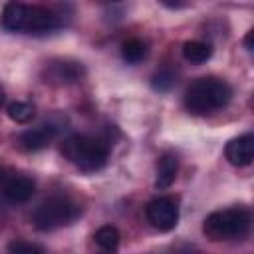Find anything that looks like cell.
Masks as SVG:
<instances>
[{
    "mask_svg": "<svg viewBox=\"0 0 254 254\" xmlns=\"http://www.w3.org/2000/svg\"><path fill=\"white\" fill-rule=\"evenodd\" d=\"M224 155L228 159L230 165L234 167H248L254 159V135L252 133H244L236 139H230L226 143Z\"/></svg>",
    "mask_w": 254,
    "mask_h": 254,
    "instance_id": "cell-7",
    "label": "cell"
},
{
    "mask_svg": "<svg viewBox=\"0 0 254 254\" xmlns=\"http://www.w3.org/2000/svg\"><path fill=\"white\" fill-rule=\"evenodd\" d=\"M99 254H109V252H103V250H101V252H99Z\"/></svg>",
    "mask_w": 254,
    "mask_h": 254,
    "instance_id": "cell-21",
    "label": "cell"
},
{
    "mask_svg": "<svg viewBox=\"0 0 254 254\" xmlns=\"http://www.w3.org/2000/svg\"><path fill=\"white\" fill-rule=\"evenodd\" d=\"M2 179H4V173H2V169H0V183H2Z\"/></svg>",
    "mask_w": 254,
    "mask_h": 254,
    "instance_id": "cell-20",
    "label": "cell"
},
{
    "mask_svg": "<svg viewBox=\"0 0 254 254\" xmlns=\"http://www.w3.org/2000/svg\"><path fill=\"white\" fill-rule=\"evenodd\" d=\"M147 220L161 232H169L179 222V204L171 196H157L145 208Z\"/></svg>",
    "mask_w": 254,
    "mask_h": 254,
    "instance_id": "cell-6",
    "label": "cell"
},
{
    "mask_svg": "<svg viewBox=\"0 0 254 254\" xmlns=\"http://www.w3.org/2000/svg\"><path fill=\"white\" fill-rule=\"evenodd\" d=\"M145 56H147V46L143 40L131 38L121 44V58L127 64H139L141 60H145Z\"/></svg>",
    "mask_w": 254,
    "mask_h": 254,
    "instance_id": "cell-14",
    "label": "cell"
},
{
    "mask_svg": "<svg viewBox=\"0 0 254 254\" xmlns=\"http://www.w3.org/2000/svg\"><path fill=\"white\" fill-rule=\"evenodd\" d=\"M83 67L75 62H50L46 65L44 71V81L46 83H56V85H65V83H73L81 77Z\"/></svg>",
    "mask_w": 254,
    "mask_h": 254,
    "instance_id": "cell-8",
    "label": "cell"
},
{
    "mask_svg": "<svg viewBox=\"0 0 254 254\" xmlns=\"http://www.w3.org/2000/svg\"><path fill=\"white\" fill-rule=\"evenodd\" d=\"M79 214H81V208L73 200H69L67 196H62V194H56V196L46 198L34 210L32 222L38 230L50 232V230L71 224Z\"/></svg>",
    "mask_w": 254,
    "mask_h": 254,
    "instance_id": "cell-5",
    "label": "cell"
},
{
    "mask_svg": "<svg viewBox=\"0 0 254 254\" xmlns=\"http://www.w3.org/2000/svg\"><path fill=\"white\" fill-rule=\"evenodd\" d=\"M252 36H254V32H248V34H246V38H244V46H246V50H248V52L252 50Z\"/></svg>",
    "mask_w": 254,
    "mask_h": 254,
    "instance_id": "cell-18",
    "label": "cell"
},
{
    "mask_svg": "<svg viewBox=\"0 0 254 254\" xmlns=\"http://www.w3.org/2000/svg\"><path fill=\"white\" fill-rule=\"evenodd\" d=\"M36 115V107L28 101H14L8 105V117L16 123H28Z\"/></svg>",
    "mask_w": 254,
    "mask_h": 254,
    "instance_id": "cell-15",
    "label": "cell"
},
{
    "mask_svg": "<svg viewBox=\"0 0 254 254\" xmlns=\"http://www.w3.org/2000/svg\"><path fill=\"white\" fill-rule=\"evenodd\" d=\"M212 56V48L210 44L206 42H200V40H190V42H185L183 44V58L190 64H204L208 62Z\"/></svg>",
    "mask_w": 254,
    "mask_h": 254,
    "instance_id": "cell-12",
    "label": "cell"
},
{
    "mask_svg": "<svg viewBox=\"0 0 254 254\" xmlns=\"http://www.w3.org/2000/svg\"><path fill=\"white\" fill-rule=\"evenodd\" d=\"M8 254H44V248L40 244L34 242H26V240H12L8 244Z\"/></svg>",
    "mask_w": 254,
    "mask_h": 254,
    "instance_id": "cell-16",
    "label": "cell"
},
{
    "mask_svg": "<svg viewBox=\"0 0 254 254\" xmlns=\"http://www.w3.org/2000/svg\"><path fill=\"white\" fill-rule=\"evenodd\" d=\"M64 24L62 16L46 6L8 2L2 10V26L8 32H26V34H46L54 32Z\"/></svg>",
    "mask_w": 254,
    "mask_h": 254,
    "instance_id": "cell-1",
    "label": "cell"
},
{
    "mask_svg": "<svg viewBox=\"0 0 254 254\" xmlns=\"http://www.w3.org/2000/svg\"><path fill=\"white\" fill-rule=\"evenodd\" d=\"M177 171H179V161H177V157L165 153V155L159 159V163H157L155 187H157V189H169V187L175 183Z\"/></svg>",
    "mask_w": 254,
    "mask_h": 254,
    "instance_id": "cell-11",
    "label": "cell"
},
{
    "mask_svg": "<svg viewBox=\"0 0 254 254\" xmlns=\"http://www.w3.org/2000/svg\"><path fill=\"white\" fill-rule=\"evenodd\" d=\"M2 101H4V89L0 87V105H2Z\"/></svg>",
    "mask_w": 254,
    "mask_h": 254,
    "instance_id": "cell-19",
    "label": "cell"
},
{
    "mask_svg": "<svg viewBox=\"0 0 254 254\" xmlns=\"http://www.w3.org/2000/svg\"><path fill=\"white\" fill-rule=\"evenodd\" d=\"M206 238L218 240H242L250 232V212L246 208H224L210 212L202 222Z\"/></svg>",
    "mask_w": 254,
    "mask_h": 254,
    "instance_id": "cell-4",
    "label": "cell"
},
{
    "mask_svg": "<svg viewBox=\"0 0 254 254\" xmlns=\"http://www.w3.org/2000/svg\"><path fill=\"white\" fill-rule=\"evenodd\" d=\"M93 238H95V244H97L103 252L113 254V252L117 250V246H119L121 234H119V230H117L115 226L105 224V226L97 228V232H95V236H93Z\"/></svg>",
    "mask_w": 254,
    "mask_h": 254,
    "instance_id": "cell-13",
    "label": "cell"
},
{
    "mask_svg": "<svg viewBox=\"0 0 254 254\" xmlns=\"http://www.w3.org/2000/svg\"><path fill=\"white\" fill-rule=\"evenodd\" d=\"M64 157L83 173H95L105 167L109 149L103 141L89 135H73L62 143Z\"/></svg>",
    "mask_w": 254,
    "mask_h": 254,
    "instance_id": "cell-3",
    "label": "cell"
},
{
    "mask_svg": "<svg viewBox=\"0 0 254 254\" xmlns=\"http://www.w3.org/2000/svg\"><path fill=\"white\" fill-rule=\"evenodd\" d=\"M232 97V87L218 77H198L185 93V105L194 115H208L222 109Z\"/></svg>",
    "mask_w": 254,
    "mask_h": 254,
    "instance_id": "cell-2",
    "label": "cell"
},
{
    "mask_svg": "<svg viewBox=\"0 0 254 254\" xmlns=\"http://www.w3.org/2000/svg\"><path fill=\"white\" fill-rule=\"evenodd\" d=\"M34 190H36V185H34V181L30 177L16 175V177L6 181L2 192H4L6 200H10V202H26V200L32 198Z\"/></svg>",
    "mask_w": 254,
    "mask_h": 254,
    "instance_id": "cell-10",
    "label": "cell"
},
{
    "mask_svg": "<svg viewBox=\"0 0 254 254\" xmlns=\"http://www.w3.org/2000/svg\"><path fill=\"white\" fill-rule=\"evenodd\" d=\"M56 135H58V129L54 125H40V127H34V129L20 133L18 143L26 151H40V149L48 147L56 139Z\"/></svg>",
    "mask_w": 254,
    "mask_h": 254,
    "instance_id": "cell-9",
    "label": "cell"
},
{
    "mask_svg": "<svg viewBox=\"0 0 254 254\" xmlns=\"http://www.w3.org/2000/svg\"><path fill=\"white\" fill-rule=\"evenodd\" d=\"M173 81H175V77H173V73L167 71V69H161V71H157V73L153 75V87L159 89V91H167V89L173 85Z\"/></svg>",
    "mask_w": 254,
    "mask_h": 254,
    "instance_id": "cell-17",
    "label": "cell"
}]
</instances>
